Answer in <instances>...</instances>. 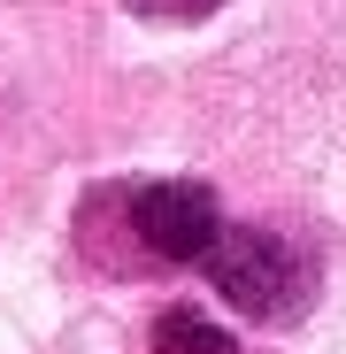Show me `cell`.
I'll return each mask as SVG.
<instances>
[{"instance_id":"obj_1","label":"cell","mask_w":346,"mask_h":354,"mask_svg":"<svg viewBox=\"0 0 346 354\" xmlns=\"http://www.w3.org/2000/svg\"><path fill=\"white\" fill-rule=\"evenodd\" d=\"M200 262H208L215 292H223L231 308H247V316H293L300 292H308L300 254L285 247V239H269V231H215V247Z\"/></svg>"},{"instance_id":"obj_2","label":"cell","mask_w":346,"mask_h":354,"mask_svg":"<svg viewBox=\"0 0 346 354\" xmlns=\"http://www.w3.org/2000/svg\"><path fill=\"white\" fill-rule=\"evenodd\" d=\"M131 223H139V239L162 254V262H200L215 247V193L193 185V177H162V185H139L131 201Z\"/></svg>"},{"instance_id":"obj_3","label":"cell","mask_w":346,"mask_h":354,"mask_svg":"<svg viewBox=\"0 0 346 354\" xmlns=\"http://www.w3.org/2000/svg\"><path fill=\"white\" fill-rule=\"evenodd\" d=\"M154 346H162V354H239V346H231V331L208 324L200 308H169V316L154 324Z\"/></svg>"}]
</instances>
